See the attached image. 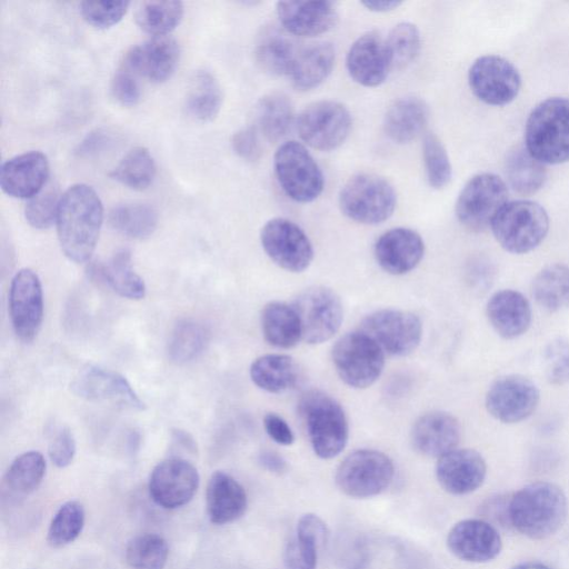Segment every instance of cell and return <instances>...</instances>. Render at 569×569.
Segmentation results:
<instances>
[{
	"instance_id": "cell-63",
	"label": "cell",
	"mask_w": 569,
	"mask_h": 569,
	"mask_svg": "<svg viewBox=\"0 0 569 569\" xmlns=\"http://www.w3.org/2000/svg\"><path fill=\"white\" fill-rule=\"evenodd\" d=\"M172 439L177 445L182 446L187 450L196 449V442H194L193 438L184 430H180V429L173 430Z\"/></svg>"
},
{
	"instance_id": "cell-33",
	"label": "cell",
	"mask_w": 569,
	"mask_h": 569,
	"mask_svg": "<svg viewBox=\"0 0 569 569\" xmlns=\"http://www.w3.org/2000/svg\"><path fill=\"white\" fill-rule=\"evenodd\" d=\"M261 328L264 340L276 348L289 349L302 340L298 315L284 302L272 301L264 306Z\"/></svg>"
},
{
	"instance_id": "cell-31",
	"label": "cell",
	"mask_w": 569,
	"mask_h": 569,
	"mask_svg": "<svg viewBox=\"0 0 569 569\" xmlns=\"http://www.w3.org/2000/svg\"><path fill=\"white\" fill-rule=\"evenodd\" d=\"M336 51L332 43L319 41L300 48L289 74L295 88L308 91L320 86L331 73Z\"/></svg>"
},
{
	"instance_id": "cell-12",
	"label": "cell",
	"mask_w": 569,
	"mask_h": 569,
	"mask_svg": "<svg viewBox=\"0 0 569 569\" xmlns=\"http://www.w3.org/2000/svg\"><path fill=\"white\" fill-rule=\"evenodd\" d=\"M292 307L300 321L302 340L310 345L331 339L343 319L340 298L333 290L323 286H315L301 291Z\"/></svg>"
},
{
	"instance_id": "cell-6",
	"label": "cell",
	"mask_w": 569,
	"mask_h": 569,
	"mask_svg": "<svg viewBox=\"0 0 569 569\" xmlns=\"http://www.w3.org/2000/svg\"><path fill=\"white\" fill-rule=\"evenodd\" d=\"M397 206L392 184L375 173L351 177L339 193V207L350 220L378 224L389 219Z\"/></svg>"
},
{
	"instance_id": "cell-42",
	"label": "cell",
	"mask_w": 569,
	"mask_h": 569,
	"mask_svg": "<svg viewBox=\"0 0 569 569\" xmlns=\"http://www.w3.org/2000/svg\"><path fill=\"white\" fill-rule=\"evenodd\" d=\"M136 23L146 33L164 37L183 17V3L176 0L142 1L136 10Z\"/></svg>"
},
{
	"instance_id": "cell-3",
	"label": "cell",
	"mask_w": 569,
	"mask_h": 569,
	"mask_svg": "<svg viewBox=\"0 0 569 569\" xmlns=\"http://www.w3.org/2000/svg\"><path fill=\"white\" fill-rule=\"evenodd\" d=\"M525 147L543 164L569 161V98L550 97L530 112Z\"/></svg>"
},
{
	"instance_id": "cell-44",
	"label": "cell",
	"mask_w": 569,
	"mask_h": 569,
	"mask_svg": "<svg viewBox=\"0 0 569 569\" xmlns=\"http://www.w3.org/2000/svg\"><path fill=\"white\" fill-rule=\"evenodd\" d=\"M156 171V162L149 150L137 147L121 159L109 176L130 189L144 190L152 183Z\"/></svg>"
},
{
	"instance_id": "cell-30",
	"label": "cell",
	"mask_w": 569,
	"mask_h": 569,
	"mask_svg": "<svg viewBox=\"0 0 569 569\" xmlns=\"http://www.w3.org/2000/svg\"><path fill=\"white\" fill-rule=\"evenodd\" d=\"M429 120V108L419 97H403L395 101L383 118L386 136L395 143L405 144L419 137Z\"/></svg>"
},
{
	"instance_id": "cell-16",
	"label": "cell",
	"mask_w": 569,
	"mask_h": 569,
	"mask_svg": "<svg viewBox=\"0 0 569 569\" xmlns=\"http://www.w3.org/2000/svg\"><path fill=\"white\" fill-rule=\"evenodd\" d=\"M261 246L267 256L290 272L306 270L313 259V248L306 232L286 218L268 220L260 231Z\"/></svg>"
},
{
	"instance_id": "cell-61",
	"label": "cell",
	"mask_w": 569,
	"mask_h": 569,
	"mask_svg": "<svg viewBox=\"0 0 569 569\" xmlns=\"http://www.w3.org/2000/svg\"><path fill=\"white\" fill-rule=\"evenodd\" d=\"M259 465L273 473L281 475L287 471L288 463L279 453L274 451H262L258 456Z\"/></svg>"
},
{
	"instance_id": "cell-22",
	"label": "cell",
	"mask_w": 569,
	"mask_h": 569,
	"mask_svg": "<svg viewBox=\"0 0 569 569\" xmlns=\"http://www.w3.org/2000/svg\"><path fill=\"white\" fill-rule=\"evenodd\" d=\"M346 67L358 84L367 88L380 86L392 70L386 40L376 31L361 34L347 52Z\"/></svg>"
},
{
	"instance_id": "cell-57",
	"label": "cell",
	"mask_w": 569,
	"mask_h": 569,
	"mask_svg": "<svg viewBox=\"0 0 569 569\" xmlns=\"http://www.w3.org/2000/svg\"><path fill=\"white\" fill-rule=\"evenodd\" d=\"M263 427L268 436L277 443L289 446L295 436L287 421L277 413L269 412L263 418Z\"/></svg>"
},
{
	"instance_id": "cell-52",
	"label": "cell",
	"mask_w": 569,
	"mask_h": 569,
	"mask_svg": "<svg viewBox=\"0 0 569 569\" xmlns=\"http://www.w3.org/2000/svg\"><path fill=\"white\" fill-rule=\"evenodd\" d=\"M319 550L313 541L296 536L286 546L284 566L287 569H316Z\"/></svg>"
},
{
	"instance_id": "cell-13",
	"label": "cell",
	"mask_w": 569,
	"mask_h": 569,
	"mask_svg": "<svg viewBox=\"0 0 569 569\" xmlns=\"http://www.w3.org/2000/svg\"><path fill=\"white\" fill-rule=\"evenodd\" d=\"M360 330L385 353L397 357L413 352L422 336V325L418 316L398 309H382L369 313L362 319Z\"/></svg>"
},
{
	"instance_id": "cell-21",
	"label": "cell",
	"mask_w": 569,
	"mask_h": 569,
	"mask_svg": "<svg viewBox=\"0 0 569 569\" xmlns=\"http://www.w3.org/2000/svg\"><path fill=\"white\" fill-rule=\"evenodd\" d=\"M447 546L460 560L483 563L499 556L502 540L497 528L485 519H465L450 529Z\"/></svg>"
},
{
	"instance_id": "cell-8",
	"label": "cell",
	"mask_w": 569,
	"mask_h": 569,
	"mask_svg": "<svg viewBox=\"0 0 569 569\" xmlns=\"http://www.w3.org/2000/svg\"><path fill=\"white\" fill-rule=\"evenodd\" d=\"M332 362L339 378L349 387L363 389L380 377L385 352L365 332L342 336L332 348Z\"/></svg>"
},
{
	"instance_id": "cell-17",
	"label": "cell",
	"mask_w": 569,
	"mask_h": 569,
	"mask_svg": "<svg viewBox=\"0 0 569 569\" xmlns=\"http://www.w3.org/2000/svg\"><path fill=\"white\" fill-rule=\"evenodd\" d=\"M9 315L16 336L31 342L43 319V291L39 276L30 268L20 269L11 280Z\"/></svg>"
},
{
	"instance_id": "cell-23",
	"label": "cell",
	"mask_w": 569,
	"mask_h": 569,
	"mask_svg": "<svg viewBox=\"0 0 569 569\" xmlns=\"http://www.w3.org/2000/svg\"><path fill=\"white\" fill-rule=\"evenodd\" d=\"M487 476L483 457L473 449H453L440 458L436 466V477L443 490L462 496L477 490Z\"/></svg>"
},
{
	"instance_id": "cell-20",
	"label": "cell",
	"mask_w": 569,
	"mask_h": 569,
	"mask_svg": "<svg viewBox=\"0 0 569 569\" xmlns=\"http://www.w3.org/2000/svg\"><path fill=\"white\" fill-rule=\"evenodd\" d=\"M180 48L170 37H153L131 47L124 54L121 67L138 78L160 83L168 80L178 67Z\"/></svg>"
},
{
	"instance_id": "cell-29",
	"label": "cell",
	"mask_w": 569,
	"mask_h": 569,
	"mask_svg": "<svg viewBox=\"0 0 569 569\" xmlns=\"http://www.w3.org/2000/svg\"><path fill=\"white\" fill-rule=\"evenodd\" d=\"M244 488L224 471L213 472L207 483L206 508L210 521L226 525L236 521L247 510Z\"/></svg>"
},
{
	"instance_id": "cell-26",
	"label": "cell",
	"mask_w": 569,
	"mask_h": 569,
	"mask_svg": "<svg viewBox=\"0 0 569 569\" xmlns=\"http://www.w3.org/2000/svg\"><path fill=\"white\" fill-rule=\"evenodd\" d=\"M375 258L390 274H405L415 269L425 253L421 236L409 228H393L382 233L375 244Z\"/></svg>"
},
{
	"instance_id": "cell-56",
	"label": "cell",
	"mask_w": 569,
	"mask_h": 569,
	"mask_svg": "<svg viewBox=\"0 0 569 569\" xmlns=\"http://www.w3.org/2000/svg\"><path fill=\"white\" fill-rule=\"evenodd\" d=\"M297 536L313 541L321 549L328 540L329 530L317 515L306 513L298 521Z\"/></svg>"
},
{
	"instance_id": "cell-62",
	"label": "cell",
	"mask_w": 569,
	"mask_h": 569,
	"mask_svg": "<svg viewBox=\"0 0 569 569\" xmlns=\"http://www.w3.org/2000/svg\"><path fill=\"white\" fill-rule=\"evenodd\" d=\"M361 4L372 12H388L400 7L402 2L398 0H365L361 1Z\"/></svg>"
},
{
	"instance_id": "cell-1",
	"label": "cell",
	"mask_w": 569,
	"mask_h": 569,
	"mask_svg": "<svg viewBox=\"0 0 569 569\" xmlns=\"http://www.w3.org/2000/svg\"><path fill=\"white\" fill-rule=\"evenodd\" d=\"M102 221L103 206L92 187L77 183L61 194L56 226L61 250L69 260H90Z\"/></svg>"
},
{
	"instance_id": "cell-59",
	"label": "cell",
	"mask_w": 569,
	"mask_h": 569,
	"mask_svg": "<svg viewBox=\"0 0 569 569\" xmlns=\"http://www.w3.org/2000/svg\"><path fill=\"white\" fill-rule=\"evenodd\" d=\"M473 267L475 271H471V281L478 290H487L495 281L496 269L489 260L480 259L476 261Z\"/></svg>"
},
{
	"instance_id": "cell-25",
	"label": "cell",
	"mask_w": 569,
	"mask_h": 569,
	"mask_svg": "<svg viewBox=\"0 0 569 569\" xmlns=\"http://www.w3.org/2000/svg\"><path fill=\"white\" fill-rule=\"evenodd\" d=\"M276 12L283 29L297 37L326 33L338 21L337 7L332 1H279Z\"/></svg>"
},
{
	"instance_id": "cell-47",
	"label": "cell",
	"mask_w": 569,
	"mask_h": 569,
	"mask_svg": "<svg viewBox=\"0 0 569 569\" xmlns=\"http://www.w3.org/2000/svg\"><path fill=\"white\" fill-rule=\"evenodd\" d=\"M422 159L429 186L436 190L447 187L452 177L450 159L442 141L432 132L423 138Z\"/></svg>"
},
{
	"instance_id": "cell-4",
	"label": "cell",
	"mask_w": 569,
	"mask_h": 569,
	"mask_svg": "<svg viewBox=\"0 0 569 569\" xmlns=\"http://www.w3.org/2000/svg\"><path fill=\"white\" fill-rule=\"evenodd\" d=\"M299 411L315 453L321 459L338 456L349 435L348 420L340 403L322 391L311 390L300 399Z\"/></svg>"
},
{
	"instance_id": "cell-54",
	"label": "cell",
	"mask_w": 569,
	"mask_h": 569,
	"mask_svg": "<svg viewBox=\"0 0 569 569\" xmlns=\"http://www.w3.org/2000/svg\"><path fill=\"white\" fill-rule=\"evenodd\" d=\"M77 451V443L72 431L67 427L59 428L49 443V457L58 468L68 467Z\"/></svg>"
},
{
	"instance_id": "cell-50",
	"label": "cell",
	"mask_w": 569,
	"mask_h": 569,
	"mask_svg": "<svg viewBox=\"0 0 569 569\" xmlns=\"http://www.w3.org/2000/svg\"><path fill=\"white\" fill-rule=\"evenodd\" d=\"M542 366L550 385L569 383V341L560 337L549 341L542 352Z\"/></svg>"
},
{
	"instance_id": "cell-39",
	"label": "cell",
	"mask_w": 569,
	"mask_h": 569,
	"mask_svg": "<svg viewBox=\"0 0 569 569\" xmlns=\"http://www.w3.org/2000/svg\"><path fill=\"white\" fill-rule=\"evenodd\" d=\"M110 226L131 239H147L158 226L157 210L147 203L131 202L113 207L108 216Z\"/></svg>"
},
{
	"instance_id": "cell-32",
	"label": "cell",
	"mask_w": 569,
	"mask_h": 569,
	"mask_svg": "<svg viewBox=\"0 0 569 569\" xmlns=\"http://www.w3.org/2000/svg\"><path fill=\"white\" fill-rule=\"evenodd\" d=\"M89 273L123 298L140 300L146 296L144 281L133 270L131 254L126 249L119 250L106 263L90 264Z\"/></svg>"
},
{
	"instance_id": "cell-48",
	"label": "cell",
	"mask_w": 569,
	"mask_h": 569,
	"mask_svg": "<svg viewBox=\"0 0 569 569\" xmlns=\"http://www.w3.org/2000/svg\"><path fill=\"white\" fill-rule=\"evenodd\" d=\"M386 44L392 69L403 68L419 54L421 48L420 32L416 24L400 22L391 29Z\"/></svg>"
},
{
	"instance_id": "cell-41",
	"label": "cell",
	"mask_w": 569,
	"mask_h": 569,
	"mask_svg": "<svg viewBox=\"0 0 569 569\" xmlns=\"http://www.w3.org/2000/svg\"><path fill=\"white\" fill-rule=\"evenodd\" d=\"M209 341V330L197 320H180L169 338L167 352L169 359L177 365H184L197 359Z\"/></svg>"
},
{
	"instance_id": "cell-19",
	"label": "cell",
	"mask_w": 569,
	"mask_h": 569,
	"mask_svg": "<svg viewBox=\"0 0 569 569\" xmlns=\"http://www.w3.org/2000/svg\"><path fill=\"white\" fill-rule=\"evenodd\" d=\"M78 397L89 401H108L130 410H143L144 402L120 373L97 365L82 367L71 382Z\"/></svg>"
},
{
	"instance_id": "cell-34",
	"label": "cell",
	"mask_w": 569,
	"mask_h": 569,
	"mask_svg": "<svg viewBox=\"0 0 569 569\" xmlns=\"http://www.w3.org/2000/svg\"><path fill=\"white\" fill-rule=\"evenodd\" d=\"M546 164L536 159L525 147H512L505 160V173L510 187L522 196L539 191L547 179Z\"/></svg>"
},
{
	"instance_id": "cell-43",
	"label": "cell",
	"mask_w": 569,
	"mask_h": 569,
	"mask_svg": "<svg viewBox=\"0 0 569 569\" xmlns=\"http://www.w3.org/2000/svg\"><path fill=\"white\" fill-rule=\"evenodd\" d=\"M47 469L43 455L31 450L19 455L4 475V485L11 493L26 496L32 493L42 482Z\"/></svg>"
},
{
	"instance_id": "cell-60",
	"label": "cell",
	"mask_w": 569,
	"mask_h": 569,
	"mask_svg": "<svg viewBox=\"0 0 569 569\" xmlns=\"http://www.w3.org/2000/svg\"><path fill=\"white\" fill-rule=\"evenodd\" d=\"M509 500L510 497L500 496L489 500L485 508V515L487 516V519L485 520L491 519L501 525L510 526L508 517Z\"/></svg>"
},
{
	"instance_id": "cell-58",
	"label": "cell",
	"mask_w": 569,
	"mask_h": 569,
	"mask_svg": "<svg viewBox=\"0 0 569 569\" xmlns=\"http://www.w3.org/2000/svg\"><path fill=\"white\" fill-rule=\"evenodd\" d=\"M112 142L111 134L102 129L90 132L78 146L79 156H92L102 151Z\"/></svg>"
},
{
	"instance_id": "cell-18",
	"label": "cell",
	"mask_w": 569,
	"mask_h": 569,
	"mask_svg": "<svg viewBox=\"0 0 569 569\" xmlns=\"http://www.w3.org/2000/svg\"><path fill=\"white\" fill-rule=\"evenodd\" d=\"M200 483L197 468L186 459L168 458L151 471L148 490L153 502L163 509H177L187 505Z\"/></svg>"
},
{
	"instance_id": "cell-24",
	"label": "cell",
	"mask_w": 569,
	"mask_h": 569,
	"mask_svg": "<svg viewBox=\"0 0 569 569\" xmlns=\"http://www.w3.org/2000/svg\"><path fill=\"white\" fill-rule=\"evenodd\" d=\"M49 171L44 153L34 150L23 152L1 164L0 186L10 197L30 199L47 186Z\"/></svg>"
},
{
	"instance_id": "cell-37",
	"label": "cell",
	"mask_w": 569,
	"mask_h": 569,
	"mask_svg": "<svg viewBox=\"0 0 569 569\" xmlns=\"http://www.w3.org/2000/svg\"><path fill=\"white\" fill-rule=\"evenodd\" d=\"M299 50L290 38L276 30H268L256 46L254 58L263 72L289 76Z\"/></svg>"
},
{
	"instance_id": "cell-64",
	"label": "cell",
	"mask_w": 569,
	"mask_h": 569,
	"mask_svg": "<svg viewBox=\"0 0 569 569\" xmlns=\"http://www.w3.org/2000/svg\"><path fill=\"white\" fill-rule=\"evenodd\" d=\"M511 569H551V568L542 562L528 561V562L519 563Z\"/></svg>"
},
{
	"instance_id": "cell-7",
	"label": "cell",
	"mask_w": 569,
	"mask_h": 569,
	"mask_svg": "<svg viewBox=\"0 0 569 569\" xmlns=\"http://www.w3.org/2000/svg\"><path fill=\"white\" fill-rule=\"evenodd\" d=\"M273 168L284 193L296 202L315 201L323 190V174L306 147L298 141H287L278 147Z\"/></svg>"
},
{
	"instance_id": "cell-53",
	"label": "cell",
	"mask_w": 569,
	"mask_h": 569,
	"mask_svg": "<svg viewBox=\"0 0 569 569\" xmlns=\"http://www.w3.org/2000/svg\"><path fill=\"white\" fill-rule=\"evenodd\" d=\"M110 91L114 100L124 107L136 106L141 98L138 77L123 67H120L112 77Z\"/></svg>"
},
{
	"instance_id": "cell-36",
	"label": "cell",
	"mask_w": 569,
	"mask_h": 569,
	"mask_svg": "<svg viewBox=\"0 0 569 569\" xmlns=\"http://www.w3.org/2000/svg\"><path fill=\"white\" fill-rule=\"evenodd\" d=\"M299 377L297 362L286 355H264L250 366V378L260 389L279 393L292 388Z\"/></svg>"
},
{
	"instance_id": "cell-40",
	"label": "cell",
	"mask_w": 569,
	"mask_h": 569,
	"mask_svg": "<svg viewBox=\"0 0 569 569\" xmlns=\"http://www.w3.org/2000/svg\"><path fill=\"white\" fill-rule=\"evenodd\" d=\"M293 107L288 96L271 92L263 96L257 106V123L263 137L270 142L282 139L291 128Z\"/></svg>"
},
{
	"instance_id": "cell-9",
	"label": "cell",
	"mask_w": 569,
	"mask_h": 569,
	"mask_svg": "<svg viewBox=\"0 0 569 569\" xmlns=\"http://www.w3.org/2000/svg\"><path fill=\"white\" fill-rule=\"evenodd\" d=\"M508 202V188L495 173L481 172L471 177L456 201L459 222L472 232L490 228L495 217Z\"/></svg>"
},
{
	"instance_id": "cell-49",
	"label": "cell",
	"mask_w": 569,
	"mask_h": 569,
	"mask_svg": "<svg viewBox=\"0 0 569 569\" xmlns=\"http://www.w3.org/2000/svg\"><path fill=\"white\" fill-rule=\"evenodd\" d=\"M60 197L58 188L49 183L38 194L28 199L24 207L27 222L39 230L50 228L57 220Z\"/></svg>"
},
{
	"instance_id": "cell-38",
	"label": "cell",
	"mask_w": 569,
	"mask_h": 569,
	"mask_svg": "<svg viewBox=\"0 0 569 569\" xmlns=\"http://www.w3.org/2000/svg\"><path fill=\"white\" fill-rule=\"evenodd\" d=\"M222 100V90L216 77L207 70H200L191 79L184 108L194 120L208 122L220 112Z\"/></svg>"
},
{
	"instance_id": "cell-10",
	"label": "cell",
	"mask_w": 569,
	"mask_h": 569,
	"mask_svg": "<svg viewBox=\"0 0 569 569\" xmlns=\"http://www.w3.org/2000/svg\"><path fill=\"white\" fill-rule=\"evenodd\" d=\"M395 468L391 459L372 449L348 455L336 471L337 487L346 496L369 498L385 491L391 483Z\"/></svg>"
},
{
	"instance_id": "cell-35",
	"label": "cell",
	"mask_w": 569,
	"mask_h": 569,
	"mask_svg": "<svg viewBox=\"0 0 569 569\" xmlns=\"http://www.w3.org/2000/svg\"><path fill=\"white\" fill-rule=\"evenodd\" d=\"M531 295L543 310L558 312L569 307V264L551 263L533 278Z\"/></svg>"
},
{
	"instance_id": "cell-46",
	"label": "cell",
	"mask_w": 569,
	"mask_h": 569,
	"mask_svg": "<svg viewBox=\"0 0 569 569\" xmlns=\"http://www.w3.org/2000/svg\"><path fill=\"white\" fill-rule=\"evenodd\" d=\"M84 521L82 503L76 500L64 502L51 519L47 535L48 543L53 548L70 545L80 536Z\"/></svg>"
},
{
	"instance_id": "cell-15",
	"label": "cell",
	"mask_w": 569,
	"mask_h": 569,
	"mask_svg": "<svg viewBox=\"0 0 569 569\" xmlns=\"http://www.w3.org/2000/svg\"><path fill=\"white\" fill-rule=\"evenodd\" d=\"M468 83L472 93L489 106H505L513 101L521 88L518 69L507 59L486 54L469 68Z\"/></svg>"
},
{
	"instance_id": "cell-27",
	"label": "cell",
	"mask_w": 569,
	"mask_h": 569,
	"mask_svg": "<svg viewBox=\"0 0 569 569\" xmlns=\"http://www.w3.org/2000/svg\"><path fill=\"white\" fill-rule=\"evenodd\" d=\"M460 437L458 419L449 412L439 410L421 415L410 431L413 449L426 457L440 458L456 449Z\"/></svg>"
},
{
	"instance_id": "cell-55",
	"label": "cell",
	"mask_w": 569,
	"mask_h": 569,
	"mask_svg": "<svg viewBox=\"0 0 569 569\" xmlns=\"http://www.w3.org/2000/svg\"><path fill=\"white\" fill-rule=\"evenodd\" d=\"M231 146L234 153L246 161H257L261 156L259 136L252 127L238 130L231 138Z\"/></svg>"
},
{
	"instance_id": "cell-51",
	"label": "cell",
	"mask_w": 569,
	"mask_h": 569,
	"mask_svg": "<svg viewBox=\"0 0 569 569\" xmlns=\"http://www.w3.org/2000/svg\"><path fill=\"white\" fill-rule=\"evenodd\" d=\"M129 6L130 2L123 0L83 1L80 3V13L88 24L107 29L124 17Z\"/></svg>"
},
{
	"instance_id": "cell-45",
	"label": "cell",
	"mask_w": 569,
	"mask_h": 569,
	"mask_svg": "<svg viewBox=\"0 0 569 569\" xmlns=\"http://www.w3.org/2000/svg\"><path fill=\"white\" fill-rule=\"evenodd\" d=\"M124 555L130 569H163L169 547L157 533H141L128 541Z\"/></svg>"
},
{
	"instance_id": "cell-14",
	"label": "cell",
	"mask_w": 569,
	"mask_h": 569,
	"mask_svg": "<svg viewBox=\"0 0 569 569\" xmlns=\"http://www.w3.org/2000/svg\"><path fill=\"white\" fill-rule=\"evenodd\" d=\"M540 392L536 383L522 375H505L488 388L485 406L488 413L502 423L528 419L537 409Z\"/></svg>"
},
{
	"instance_id": "cell-5",
	"label": "cell",
	"mask_w": 569,
	"mask_h": 569,
	"mask_svg": "<svg viewBox=\"0 0 569 569\" xmlns=\"http://www.w3.org/2000/svg\"><path fill=\"white\" fill-rule=\"evenodd\" d=\"M497 242L508 252L522 254L536 249L549 230V217L538 202L528 199L508 201L491 226Z\"/></svg>"
},
{
	"instance_id": "cell-11",
	"label": "cell",
	"mask_w": 569,
	"mask_h": 569,
	"mask_svg": "<svg viewBox=\"0 0 569 569\" xmlns=\"http://www.w3.org/2000/svg\"><path fill=\"white\" fill-rule=\"evenodd\" d=\"M351 124L352 119L347 107L333 100L310 103L297 119L301 140L320 151L339 148L348 138Z\"/></svg>"
},
{
	"instance_id": "cell-28",
	"label": "cell",
	"mask_w": 569,
	"mask_h": 569,
	"mask_svg": "<svg viewBox=\"0 0 569 569\" xmlns=\"http://www.w3.org/2000/svg\"><path fill=\"white\" fill-rule=\"evenodd\" d=\"M486 316L496 333L507 340L525 335L532 320L529 300L513 289L495 292L487 302Z\"/></svg>"
},
{
	"instance_id": "cell-2",
	"label": "cell",
	"mask_w": 569,
	"mask_h": 569,
	"mask_svg": "<svg viewBox=\"0 0 569 569\" xmlns=\"http://www.w3.org/2000/svg\"><path fill=\"white\" fill-rule=\"evenodd\" d=\"M567 515V497L552 482L529 483L515 492L509 500L510 526L530 539L551 537L562 527Z\"/></svg>"
}]
</instances>
